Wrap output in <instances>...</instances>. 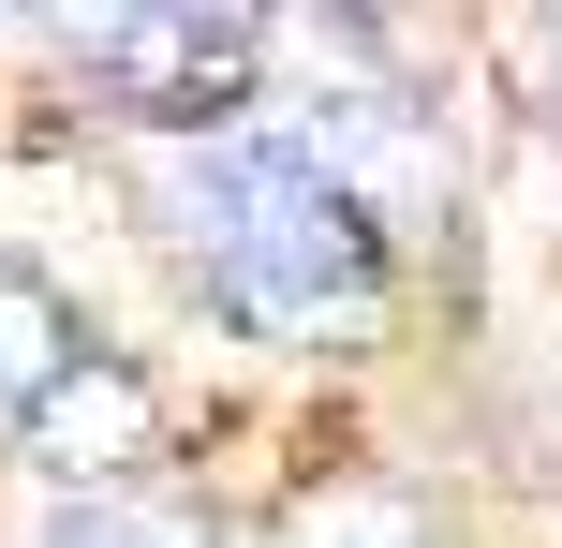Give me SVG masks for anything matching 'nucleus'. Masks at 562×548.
Wrapping results in <instances>:
<instances>
[{
	"instance_id": "nucleus-4",
	"label": "nucleus",
	"mask_w": 562,
	"mask_h": 548,
	"mask_svg": "<svg viewBox=\"0 0 562 548\" xmlns=\"http://www.w3.org/2000/svg\"><path fill=\"white\" fill-rule=\"evenodd\" d=\"M30 548H207V534L164 519V504H104V490H89V504H45V534H30Z\"/></svg>"
},
{
	"instance_id": "nucleus-3",
	"label": "nucleus",
	"mask_w": 562,
	"mask_h": 548,
	"mask_svg": "<svg viewBox=\"0 0 562 548\" xmlns=\"http://www.w3.org/2000/svg\"><path fill=\"white\" fill-rule=\"evenodd\" d=\"M75 45V75L104 89L119 119H148V134H178V148H207V134H237V119L267 104V15H207V0H178V15H89V30H59Z\"/></svg>"
},
{
	"instance_id": "nucleus-5",
	"label": "nucleus",
	"mask_w": 562,
	"mask_h": 548,
	"mask_svg": "<svg viewBox=\"0 0 562 548\" xmlns=\"http://www.w3.org/2000/svg\"><path fill=\"white\" fill-rule=\"evenodd\" d=\"M281 548H429L415 504H385V490H326V504H296V534Z\"/></svg>"
},
{
	"instance_id": "nucleus-1",
	"label": "nucleus",
	"mask_w": 562,
	"mask_h": 548,
	"mask_svg": "<svg viewBox=\"0 0 562 548\" xmlns=\"http://www.w3.org/2000/svg\"><path fill=\"white\" fill-rule=\"evenodd\" d=\"M164 223L193 253L207 312L252 326L281 356H340L385 326V223L340 193V164L296 119H237V134L164 164Z\"/></svg>"
},
{
	"instance_id": "nucleus-2",
	"label": "nucleus",
	"mask_w": 562,
	"mask_h": 548,
	"mask_svg": "<svg viewBox=\"0 0 562 548\" xmlns=\"http://www.w3.org/2000/svg\"><path fill=\"white\" fill-rule=\"evenodd\" d=\"M0 445H30V460H45L75 504L119 490V474L164 445L148 371H134V356H119L104 326L45 282V267H15V253H0Z\"/></svg>"
},
{
	"instance_id": "nucleus-6",
	"label": "nucleus",
	"mask_w": 562,
	"mask_h": 548,
	"mask_svg": "<svg viewBox=\"0 0 562 548\" xmlns=\"http://www.w3.org/2000/svg\"><path fill=\"white\" fill-rule=\"evenodd\" d=\"M518 59H533V75H548V104H562V15H533V30H518Z\"/></svg>"
}]
</instances>
